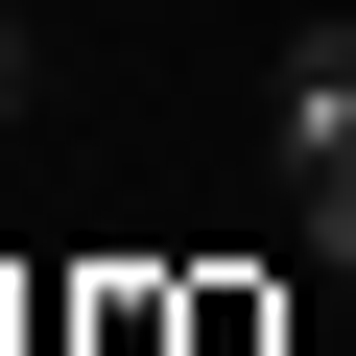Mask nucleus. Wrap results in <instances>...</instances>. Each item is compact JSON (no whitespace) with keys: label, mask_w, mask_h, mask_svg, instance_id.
Wrapping results in <instances>:
<instances>
[{"label":"nucleus","mask_w":356,"mask_h":356,"mask_svg":"<svg viewBox=\"0 0 356 356\" xmlns=\"http://www.w3.org/2000/svg\"><path fill=\"white\" fill-rule=\"evenodd\" d=\"M285 166H356V48H285Z\"/></svg>","instance_id":"obj_1"},{"label":"nucleus","mask_w":356,"mask_h":356,"mask_svg":"<svg viewBox=\"0 0 356 356\" xmlns=\"http://www.w3.org/2000/svg\"><path fill=\"white\" fill-rule=\"evenodd\" d=\"M285 214H309V261L356 285V166H285Z\"/></svg>","instance_id":"obj_2"},{"label":"nucleus","mask_w":356,"mask_h":356,"mask_svg":"<svg viewBox=\"0 0 356 356\" xmlns=\"http://www.w3.org/2000/svg\"><path fill=\"white\" fill-rule=\"evenodd\" d=\"M0 119H24V24H0Z\"/></svg>","instance_id":"obj_3"}]
</instances>
